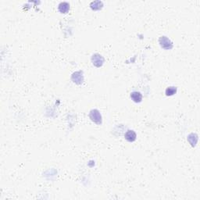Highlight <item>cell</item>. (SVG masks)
<instances>
[{
    "label": "cell",
    "mask_w": 200,
    "mask_h": 200,
    "mask_svg": "<svg viewBox=\"0 0 200 200\" xmlns=\"http://www.w3.org/2000/svg\"><path fill=\"white\" fill-rule=\"evenodd\" d=\"M59 11L61 13H67L70 10V4L68 2H61L58 6Z\"/></svg>",
    "instance_id": "8992f818"
},
{
    "label": "cell",
    "mask_w": 200,
    "mask_h": 200,
    "mask_svg": "<svg viewBox=\"0 0 200 200\" xmlns=\"http://www.w3.org/2000/svg\"><path fill=\"white\" fill-rule=\"evenodd\" d=\"M71 79L76 84H81L84 81V76H83L81 71H77V72L73 74V75L71 77Z\"/></svg>",
    "instance_id": "277c9868"
},
{
    "label": "cell",
    "mask_w": 200,
    "mask_h": 200,
    "mask_svg": "<svg viewBox=\"0 0 200 200\" xmlns=\"http://www.w3.org/2000/svg\"><path fill=\"white\" fill-rule=\"evenodd\" d=\"M131 99L135 102H141L142 100V95L140 92L138 91H133L131 94Z\"/></svg>",
    "instance_id": "52a82bcc"
},
{
    "label": "cell",
    "mask_w": 200,
    "mask_h": 200,
    "mask_svg": "<svg viewBox=\"0 0 200 200\" xmlns=\"http://www.w3.org/2000/svg\"><path fill=\"white\" fill-rule=\"evenodd\" d=\"M90 6L93 10H99L103 6V3L101 1H94L90 4Z\"/></svg>",
    "instance_id": "ba28073f"
},
{
    "label": "cell",
    "mask_w": 200,
    "mask_h": 200,
    "mask_svg": "<svg viewBox=\"0 0 200 200\" xmlns=\"http://www.w3.org/2000/svg\"><path fill=\"white\" fill-rule=\"evenodd\" d=\"M159 42H160V46L164 49H171L173 48V43L171 42L169 38L165 36L160 37Z\"/></svg>",
    "instance_id": "7a4b0ae2"
},
{
    "label": "cell",
    "mask_w": 200,
    "mask_h": 200,
    "mask_svg": "<svg viewBox=\"0 0 200 200\" xmlns=\"http://www.w3.org/2000/svg\"><path fill=\"white\" fill-rule=\"evenodd\" d=\"M177 92V88L175 87H169L166 89V95L167 96H171V95H174Z\"/></svg>",
    "instance_id": "9c48e42d"
},
{
    "label": "cell",
    "mask_w": 200,
    "mask_h": 200,
    "mask_svg": "<svg viewBox=\"0 0 200 200\" xmlns=\"http://www.w3.org/2000/svg\"><path fill=\"white\" fill-rule=\"evenodd\" d=\"M124 137H125V139L127 141H128L129 142H133L136 140L137 135L136 133L134 131H132V130H128V131L125 133Z\"/></svg>",
    "instance_id": "5b68a950"
},
{
    "label": "cell",
    "mask_w": 200,
    "mask_h": 200,
    "mask_svg": "<svg viewBox=\"0 0 200 200\" xmlns=\"http://www.w3.org/2000/svg\"><path fill=\"white\" fill-rule=\"evenodd\" d=\"M89 117L94 123L97 124H102V116L98 109H91L90 111Z\"/></svg>",
    "instance_id": "6da1fadb"
},
{
    "label": "cell",
    "mask_w": 200,
    "mask_h": 200,
    "mask_svg": "<svg viewBox=\"0 0 200 200\" xmlns=\"http://www.w3.org/2000/svg\"><path fill=\"white\" fill-rule=\"evenodd\" d=\"M91 62H92L93 65L95 66L96 67H100L103 65L104 58L100 54L95 53L91 57Z\"/></svg>",
    "instance_id": "3957f363"
}]
</instances>
